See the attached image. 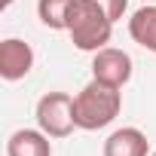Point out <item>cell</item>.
Wrapping results in <instances>:
<instances>
[{"mask_svg":"<svg viewBox=\"0 0 156 156\" xmlns=\"http://www.w3.org/2000/svg\"><path fill=\"white\" fill-rule=\"evenodd\" d=\"M122 110V92L116 86H107L101 80H92L73 95V122L83 132L107 129Z\"/></svg>","mask_w":156,"mask_h":156,"instance_id":"6da1fadb","label":"cell"},{"mask_svg":"<svg viewBox=\"0 0 156 156\" xmlns=\"http://www.w3.org/2000/svg\"><path fill=\"white\" fill-rule=\"evenodd\" d=\"M67 34H70V43L80 52H98L110 43L113 22L95 0H73Z\"/></svg>","mask_w":156,"mask_h":156,"instance_id":"7a4b0ae2","label":"cell"},{"mask_svg":"<svg viewBox=\"0 0 156 156\" xmlns=\"http://www.w3.org/2000/svg\"><path fill=\"white\" fill-rule=\"evenodd\" d=\"M37 129H43L49 138H67L76 122H73V95L67 92H46L37 101Z\"/></svg>","mask_w":156,"mask_h":156,"instance_id":"3957f363","label":"cell"},{"mask_svg":"<svg viewBox=\"0 0 156 156\" xmlns=\"http://www.w3.org/2000/svg\"><path fill=\"white\" fill-rule=\"evenodd\" d=\"M92 76L107 86L122 89L132 80V55L116 46H104V49L92 52Z\"/></svg>","mask_w":156,"mask_h":156,"instance_id":"277c9868","label":"cell"},{"mask_svg":"<svg viewBox=\"0 0 156 156\" xmlns=\"http://www.w3.org/2000/svg\"><path fill=\"white\" fill-rule=\"evenodd\" d=\"M34 67V49L31 43L19 40V37H6L0 40V76L6 83H16V80H25Z\"/></svg>","mask_w":156,"mask_h":156,"instance_id":"5b68a950","label":"cell"},{"mask_svg":"<svg viewBox=\"0 0 156 156\" xmlns=\"http://www.w3.org/2000/svg\"><path fill=\"white\" fill-rule=\"evenodd\" d=\"M101 153L104 156H150V141H147V135L141 129L122 126V129L107 135Z\"/></svg>","mask_w":156,"mask_h":156,"instance_id":"8992f818","label":"cell"},{"mask_svg":"<svg viewBox=\"0 0 156 156\" xmlns=\"http://www.w3.org/2000/svg\"><path fill=\"white\" fill-rule=\"evenodd\" d=\"M6 156H52V141L43 129H19L6 141Z\"/></svg>","mask_w":156,"mask_h":156,"instance_id":"52a82bcc","label":"cell"},{"mask_svg":"<svg viewBox=\"0 0 156 156\" xmlns=\"http://www.w3.org/2000/svg\"><path fill=\"white\" fill-rule=\"evenodd\" d=\"M129 37L141 49L156 52V3H144L141 9L132 12V19H129Z\"/></svg>","mask_w":156,"mask_h":156,"instance_id":"ba28073f","label":"cell"},{"mask_svg":"<svg viewBox=\"0 0 156 156\" xmlns=\"http://www.w3.org/2000/svg\"><path fill=\"white\" fill-rule=\"evenodd\" d=\"M73 0H37V16L49 31H67Z\"/></svg>","mask_w":156,"mask_h":156,"instance_id":"9c48e42d","label":"cell"},{"mask_svg":"<svg viewBox=\"0 0 156 156\" xmlns=\"http://www.w3.org/2000/svg\"><path fill=\"white\" fill-rule=\"evenodd\" d=\"M95 3L110 16V22H113V25H116V22L126 16V9H129V0H95Z\"/></svg>","mask_w":156,"mask_h":156,"instance_id":"30bf717a","label":"cell"},{"mask_svg":"<svg viewBox=\"0 0 156 156\" xmlns=\"http://www.w3.org/2000/svg\"><path fill=\"white\" fill-rule=\"evenodd\" d=\"M12 3H16V0H0V9H9Z\"/></svg>","mask_w":156,"mask_h":156,"instance_id":"8fae6325","label":"cell"},{"mask_svg":"<svg viewBox=\"0 0 156 156\" xmlns=\"http://www.w3.org/2000/svg\"><path fill=\"white\" fill-rule=\"evenodd\" d=\"M144 3H156V0H144Z\"/></svg>","mask_w":156,"mask_h":156,"instance_id":"7c38bea8","label":"cell"},{"mask_svg":"<svg viewBox=\"0 0 156 156\" xmlns=\"http://www.w3.org/2000/svg\"><path fill=\"white\" fill-rule=\"evenodd\" d=\"M150 156H156V150H153V153H150Z\"/></svg>","mask_w":156,"mask_h":156,"instance_id":"4fadbf2b","label":"cell"}]
</instances>
